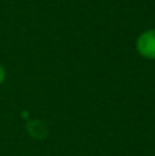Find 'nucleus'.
Returning a JSON list of instances; mask_svg holds the SVG:
<instances>
[{"label": "nucleus", "mask_w": 155, "mask_h": 156, "mask_svg": "<svg viewBox=\"0 0 155 156\" xmlns=\"http://www.w3.org/2000/svg\"><path fill=\"white\" fill-rule=\"evenodd\" d=\"M4 78H5V71H4V67H3L2 65H0V83L4 81Z\"/></svg>", "instance_id": "nucleus-2"}, {"label": "nucleus", "mask_w": 155, "mask_h": 156, "mask_svg": "<svg viewBox=\"0 0 155 156\" xmlns=\"http://www.w3.org/2000/svg\"><path fill=\"white\" fill-rule=\"evenodd\" d=\"M136 49L140 56L155 60V29L146 30L137 37Z\"/></svg>", "instance_id": "nucleus-1"}]
</instances>
